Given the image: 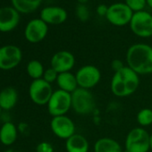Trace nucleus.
Instances as JSON below:
<instances>
[{"mask_svg":"<svg viewBox=\"0 0 152 152\" xmlns=\"http://www.w3.org/2000/svg\"><path fill=\"white\" fill-rule=\"evenodd\" d=\"M125 65L124 64L123 61H121L120 59H115L112 61L111 63V68L114 71V72H116L118 71H120L121 69H123Z\"/></svg>","mask_w":152,"mask_h":152,"instance_id":"obj_28","label":"nucleus"},{"mask_svg":"<svg viewBox=\"0 0 152 152\" xmlns=\"http://www.w3.org/2000/svg\"><path fill=\"white\" fill-rule=\"evenodd\" d=\"M132 33L140 38H149L152 36V15L147 11L133 13L129 23Z\"/></svg>","mask_w":152,"mask_h":152,"instance_id":"obj_6","label":"nucleus"},{"mask_svg":"<svg viewBox=\"0 0 152 152\" xmlns=\"http://www.w3.org/2000/svg\"><path fill=\"white\" fill-rule=\"evenodd\" d=\"M77 1H78V3H79V4L85 5V4L89 1V0H77Z\"/></svg>","mask_w":152,"mask_h":152,"instance_id":"obj_32","label":"nucleus"},{"mask_svg":"<svg viewBox=\"0 0 152 152\" xmlns=\"http://www.w3.org/2000/svg\"><path fill=\"white\" fill-rule=\"evenodd\" d=\"M18 92L13 87L5 88L0 91V107L2 110H10L17 103Z\"/></svg>","mask_w":152,"mask_h":152,"instance_id":"obj_18","label":"nucleus"},{"mask_svg":"<svg viewBox=\"0 0 152 152\" xmlns=\"http://www.w3.org/2000/svg\"><path fill=\"white\" fill-rule=\"evenodd\" d=\"M107 10H108V7L102 4V5H99L97 9H96V12L98 14V15L101 16V17H106L107 16Z\"/></svg>","mask_w":152,"mask_h":152,"instance_id":"obj_29","label":"nucleus"},{"mask_svg":"<svg viewBox=\"0 0 152 152\" xmlns=\"http://www.w3.org/2000/svg\"><path fill=\"white\" fill-rule=\"evenodd\" d=\"M75 64V57L70 51L61 50L53 55L50 65L58 73L71 72Z\"/></svg>","mask_w":152,"mask_h":152,"instance_id":"obj_13","label":"nucleus"},{"mask_svg":"<svg viewBox=\"0 0 152 152\" xmlns=\"http://www.w3.org/2000/svg\"><path fill=\"white\" fill-rule=\"evenodd\" d=\"M52 132L59 139L67 140L75 133L73 121L67 115H59L52 118L50 122Z\"/></svg>","mask_w":152,"mask_h":152,"instance_id":"obj_11","label":"nucleus"},{"mask_svg":"<svg viewBox=\"0 0 152 152\" xmlns=\"http://www.w3.org/2000/svg\"><path fill=\"white\" fill-rule=\"evenodd\" d=\"M75 15L81 22H87L90 19V10L85 5L78 4L75 8Z\"/></svg>","mask_w":152,"mask_h":152,"instance_id":"obj_25","label":"nucleus"},{"mask_svg":"<svg viewBox=\"0 0 152 152\" xmlns=\"http://www.w3.org/2000/svg\"><path fill=\"white\" fill-rule=\"evenodd\" d=\"M68 17L66 10L60 7H47L40 12V19L47 24H62Z\"/></svg>","mask_w":152,"mask_h":152,"instance_id":"obj_15","label":"nucleus"},{"mask_svg":"<svg viewBox=\"0 0 152 152\" xmlns=\"http://www.w3.org/2000/svg\"><path fill=\"white\" fill-rule=\"evenodd\" d=\"M22 58V51L17 46L7 45L0 48V69H14L17 65H19Z\"/></svg>","mask_w":152,"mask_h":152,"instance_id":"obj_10","label":"nucleus"},{"mask_svg":"<svg viewBox=\"0 0 152 152\" xmlns=\"http://www.w3.org/2000/svg\"><path fill=\"white\" fill-rule=\"evenodd\" d=\"M124 3L133 13L144 10L147 6L146 0H124Z\"/></svg>","mask_w":152,"mask_h":152,"instance_id":"obj_24","label":"nucleus"},{"mask_svg":"<svg viewBox=\"0 0 152 152\" xmlns=\"http://www.w3.org/2000/svg\"><path fill=\"white\" fill-rule=\"evenodd\" d=\"M27 73L30 77L33 80L41 79L44 74V67L43 64L38 60H31L27 64Z\"/></svg>","mask_w":152,"mask_h":152,"instance_id":"obj_22","label":"nucleus"},{"mask_svg":"<svg viewBox=\"0 0 152 152\" xmlns=\"http://www.w3.org/2000/svg\"><path fill=\"white\" fill-rule=\"evenodd\" d=\"M56 83L59 87V90H62L71 94L79 88L75 74L71 72L59 73Z\"/></svg>","mask_w":152,"mask_h":152,"instance_id":"obj_17","label":"nucleus"},{"mask_svg":"<svg viewBox=\"0 0 152 152\" xmlns=\"http://www.w3.org/2000/svg\"><path fill=\"white\" fill-rule=\"evenodd\" d=\"M149 146H150V150L152 151V134L150 135V138H149Z\"/></svg>","mask_w":152,"mask_h":152,"instance_id":"obj_33","label":"nucleus"},{"mask_svg":"<svg viewBox=\"0 0 152 152\" xmlns=\"http://www.w3.org/2000/svg\"><path fill=\"white\" fill-rule=\"evenodd\" d=\"M53 92L51 84L47 83L42 78L33 80L29 88V95L33 103L39 106L48 105Z\"/></svg>","mask_w":152,"mask_h":152,"instance_id":"obj_9","label":"nucleus"},{"mask_svg":"<svg viewBox=\"0 0 152 152\" xmlns=\"http://www.w3.org/2000/svg\"><path fill=\"white\" fill-rule=\"evenodd\" d=\"M138 124L141 127H147L152 124V109L142 108L139 111L136 116Z\"/></svg>","mask_w":152,"mask_h":152,"instance_id":"obj_23","label":"nucleus"},{"mask_svg":"<svg viewBox=\"0 0 152 152\" xmlns=\"http://www.w3.org/2000/svg\"><path fill=\"white\" fill-rule=\"evenodd\" d=\"M90 144L87 139L79 133H74L65 140L67 152H89Z\"/></svg>","mask_w":152,"mask_h":152,"instance_id":"obj_16","label":"nucleus"},{"mask_svg":"<svg viewBox=\"0 0 152 152\" xmlns=\"http://www.w3.org/2000/svg\"><path fill=\"white\" fill-rule=\"evenodd\" d=\"M4 152H21V151H15V150H13V149H7V150H5Z\"/></svg>","mask_w":152,"mask_h":152,"instance_id":"obj_34","label":"nucleus"},{"mask_svg":"<svg viewBox=\"0 0 152 152\" xmlns=\"http://www.w3.org/2000/svg\"><path fill=\"white\" fill-rule=\"evenodd\" d=\"M79 88L91 90L101 80V72L98 67L92 64L82 66L75 73Z\"/></svg>","mask_w":152,"mask_h":152,"instance_id":"obj_8","label":"nucleus"},{"mask_svg":"<svg viewBox=\"0 0 152 152\" xmlns=\"http://www.w3.org/2000/svg\"><path fill=\"white\" fill-rule=\"evenodd\" d=\"M14 7L23 14H31L37 10L42 0H11Z\"/></svg>","mask_w":152,"mask_h":152,"instance_id":"obj_21","label":"nucleus"},{"mask_svg":"<svg viewBox=\"0 0 152 152\" xmlns=\"http://www.w3.org/2000/svg\"><path fill=\"white\" fill-rule=\"evenodd\" d=\"M133 15V12L126 6L125 3H114L108 7L106 19L117 27L125 26L130 23Z\"/></svg>","mask_w":152,"mask_h":152,"instance_id":"obj_7","label":"nucleus"},{"mask_svg":"<svg viewBox=\"0 0 152 152\" xmlns=\"http://www.w3.org/2000/svg\"><path fill=\"white\" fill-rule=\"evenodd\" d=\"M72 109L78 115L91 114L96 107V100L91 90L78 88L71 94Z\"/></svg>","mask_w":152,"mask_h":152,"instance_id":"obj_3","label":"nucleus"},{"mask_svg":"<svg viewBox=\"0 0 152 152\" xmlns=\"http://www.w3.org/2000/svg\"><path fill=\"white\" fill-rule=\"evenodd\" d=\"M58 74L59 73L55 69H53L52 67H50V68L45 70L42 79H44L47 83H48L51 84V83L56 82L57 77H58Z\"/></svg>","mask_w":152,"mask_h":152,"instance_id":"obj_26","label":"nucleus"},{"mask_svg":"<svg viewBox=\"0 0 152 152\" xmlns=\"http://www.w3.org/2000/svg\"><path fill=\"white\" fill-rule=\"evenodd\" d=\"M36 152H54V147L48 141H41L37 145Z\"/></svg>","mask_w":152,"mask_h":152,"instance_id":"obj_27","label":"nucleus"},{"mask_svg":"<svg viewBox=\"0 0 152 152\" xmlns=\"http://www.w3.org/2000/svg\"><path fill=\"white\" fill-rule=\"evenodd\" d=\"M20 22L19 12L15 7L0 8V31L8 32L17 27Z\"/></svg>","mask_w":152,"mask_h":152,"instance_id":"obj_14","label":"nucleus"},{"mask_svg":"<svg viewBox=\"0 0 152 152\" xmlns=\"http://www.w3.org/2000/svg\"><path fill=\"white\" fill-rule=\"evenodd\" d=\"M48 31V24L40 18L33 19L28 23L24 31L26 39L31 43H39L42 41Z\"/></svg>","mask_w":152,"mask_h":152,"instance_id":"obj_12","label":"nucleus"},{"mask_svg":"<svg viewBox=\"0 0 152 152\" xmlns=\"http://www.w3.org/2000/svg\"><path fill=\"white\" fill-rule=\"evenodd\" d=\"M146 2H147V6H148V7L152 9V0H146Z\"/></svg>","mask_w":152,"mask_h":152,"instance_id":"obj_31","label":"nucleus"},{"mask_svg":"<svg viewBox=\"0 0 152 152\" xmlns=\"http://www.w3.org/2000/svg\"><path fill=\"white\" fill-rule=\"evenodd\" d=\"M150 135L142 127L132 129L125 139L124 148L126 152H148Z\"/></svg>","mask_w":152,"mask_h":152,"instance_id":"obj_4","label":"nucleus"},{"mask_svg":"<svg viewBox=\"0 0 152 152\" xmlns=\"http://www.w3.org/2000/svg\"><path fill=\"white\" fill-rule=\"evenodd\" d=\"M18 129L11 122L5 123L0 128V141L6 146L12 145L17 138Z\"/></svg>","mask_w":152,"mask_h":152,"instance_id":"obj_20","label":"nucleus"},{"mask_svg":"<svg viewBox=\"0 0 152 152\" xmlns=\"http://www.w3.org/2000/svg\"><path fill=\"white\" fill-rule=\"evenodd\" d=\"M94 152H123V148L120 143L115 140L103 137L95 142Z\"/></svg>","mask_w":152,"mask_h":152,"instance_id":"obj_19","label":"nucleus"},{"mask_svg":"<svg viewBox=\"0 0 152 152\" xmlns=\"http://www.w3.org/2000/svg\"><path fill=\"white\" fill-rule=\"evenodd\" d=\"M47 106L48 111L52 117L65 115L66 113L72 108L71 93L62 90L54 91Z\"/></svg>","mask_w":152,"mask_h":152,"instance_id":"obj_5","label":"nucleus"},{"mask_svg":"<svg viewBox=\"0 0 152 152\" xmlns=\"http://www.w3.org/2000/svg\"><path fill=\"white\" fill-rule=\"evenodd\" d=\"M1 111H2V109H1V107H0V115H1Z\"/></svg>","mask_w":152,"mask_h":152,"instance_id":"obj_35","label":"nucleus"},{"mask_svg":"<svg viewBox=\"0 0 152 152\" xmlns=\"http://www.w3.org/2000/svg\"><path fill=\"white\" fill-rule=\"evenodd\" d=\"M139 76L127 65L120 71L114 72L110 83L112 93L118 98H125L132 95L140 85Z\"/></svg>","mask_w":152,"mask_h":152,"instance_id":"obj_2","label":"nucleus"},{"mask_svg":"<svg viewBox=\"0 0 152 152\" xmlns=\"http://www.w3.org/2000/svg\"><path fill=\"white\" fill-rule=\"evenodd\" d=\"M126 64L138 75L152 73V47L144 43H136L129 47L126 52Z\"/></svg>","mask_w":152,"mask_h":152,"instance_id":"obj_1","label":"nucleus"},{"mask_svg":"<svg viewBox=\"0 0 152 152\" xmlns=\"http://www.w3.org/2000/svg\"><path fill=\"white\" fill-rule=\"evenodd\" d=\"M17 129H18V131H19L20 132L24 133V132L28 130V124H25V123H21V124H19V126L17 127Z\"/></svg>","mask_w":152,"mask_h":152,"instance_id":"obj_30","label":"nucleus"}]
</instances>
